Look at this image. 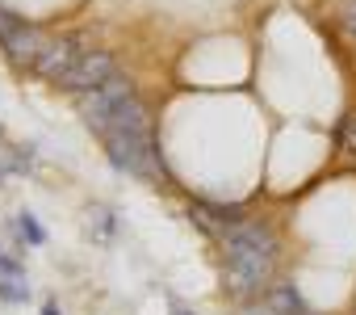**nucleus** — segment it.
<instances>
[{
  "label": "nucleus",
  "instance_id": "f257e3e1",
  "mask_svg": "<svg viewBox=\"0 0 356 315\" xmlns=\"http://www.w3.org/2000/svg\"><path fill=\"white\" fill-rule=\"evenodd\" d=\"M273 265H277V256H268V252H256V248H227V290L239 294V298L260 294V290L273 282Z\"/></svg>",
  "mask_w": 356,
  "mask_h": 315
},
{
  "label": "nucleus",
  "instance_id": "f03ea898",
  "mask_svg": "<svg viewBox=\"0 0 356 315\" xmlns=\"http://www.w3.org/2000/svg\"><path fill=\"white\" fill-rule=\"evenodd\" d=\"M105 155L118 173H130V177H143L151 181L155 177V139H143V135H109L105 139Z\"/></svg>",
  "mask_w": 356,
  "mask_h": 315
},
{
  "label": "nucleus",
  "instance_id": "7ed1b4c3",
  "mask_svg": "<svg viewBox=\"0 0 356 315\" xmlns=\"http://www.w3.org/2000/svg\"><path fill=\"white\" fill-rule=\"evenodd\" d=\"M47 43L51 38H42L34 26H26V22H17V17H9L5 9H0V47H5V55L17 68H34L38 55L47 51Z\"/></svg>",
  "mask_w": 356,
  "mask_h": 315
},
{
  "label": "nucleus",
  "instance_id": "20e7f679",
  "mask_svg": "<svg viewBox=\"0 0 356 315\" xmlns=\"http://www.w3.org/2000/svg\"><path fill=\"white\" fill-rule=\"evenodd\" d=\"M118 76V68H113V59L105 55V51H84L80 55V63L72 68V76L59 84V89H72V93H92V89H101L105 80H113Z\"/></svg>",
  "mask_w": 356,
  "mask_h": 315
},
{
  "label": "nucleus",
  "instance_id": "39448f33",
  "mask_svg": "<svg viewBox=\"0 0 356 315\" xmlns=\"http://www.w3.org/2000/svg\"><path fill=\"white\" fill-rule=\"evenodd\" d=\"M80 55H84V47H76L72 38H51V43H47V51L38 55L34 72H38V76H47L51 84H63V80L72 76V68L80 63Z\"/></svg>",
  "mask_w": 356,
  "mask_h": 315
},
{
  "label": "nucleus",
  "instance_id": "423d86ee",
  "mask_svg": "<svg viewBox=\"0 0 356 315\" xmlns=\"http://www.w3.org/2000/svg\"><path fill=\"white\" fill-rule=\"evenodd\" d=\"M134 93V84L126 80V76H113V80H105L101 89H92V93H80V114H84V122L88 126H97L118 101H126Z\"/></svg>",
  "mask_w": 356,
  "mask_h": 315
},
{
  "label": "nucleus",
  "instance_id": "0eeeda50",
  "mask_svg": "<svg viewBox=\"0 0 356 315\" xmlns=\"http://www.w3.org/2000/svg\"><path fill=\"white\" fill-rule=\"evenodd\" d=\"M222 244H227V248H256V252L277 256V236H273L264 223H235V227L222 231Z\"/></svg>",
  "mask_w": 356,
  "mask_h": 315
},
{
  "label": "nucleus",
  "instance_id": "6e6552de",
  "mask_svg": "<svg viewBox=\"0 0 356 315\" xmlns=\"http://www.w3.org/2000/svg\"><path fill=\"white\" fill-rule=\"evenodd\" d=\"M268 311L273 315H302V311H310L306 302H302V294H298V286H273V294H268Z\"/></svg>",
  "mask_w": 356,
  "mask_h": 315
},
{
  "label": "nucleus",
  "instance_id": "1a4fd4ad",
  "mask_svg": "<svg viewBox=\"0 0 356 315\" xmlns=\"http://www.w3.org/2000/svg\"><path fill=\"white\" fill-rule=\"evenodd\" d=\"M88 236L97 244L113 240V215H109V206H88Z\"/></svg>",
  "mask_w": 356,
  "mask_h": 315
},
{
  "label": "nucleus",
  "instance_id": "9d476101",
  "mask_svg": "<svg viewBox=\"0 0 356 315\" xmlns=\"http://www.w3.org/2000/svg\"><path fill=\"white\" fill-rule=\"evenodd\" d=\"M26 298H30L26 277H0V302H26Z\"/></svg>",
  "mask_w": 356,
  "mask_h": 315
},
{
  "label": "nucleus",
  "instance_id": "9b49d317",
  "mask_svg": "<svg viewBox=\"0 0 356 315\" xmlns=\"http://www.w3.org/2000/svg\"><path fill=\"white\" fill-rule=\"evenodd\" d=\"M17 231H22L30 244H47V231H42V223H38L30 210H26V215H17Z\"/></svg>",
  "mask_w": 356,
  "mask_h": 315
},
{
  "label": "nucleus",
  "instance_id": "f8f14e48",
  "mask_svg": "<svg viewBox=\"0 0 356 315\" xmlns=\"http://www.w3.org/2000/svg\"><path fill=\"white\" fill-rule=\"evenodd\" d=\"M339 147L356 155V114H348V118H343V126H339Z\"/></svg>",
  "mask_w": 356,
  "mask_h": 315
},
{
  "label": "nucleus",
  "instance_id": "ddd939ff",
  "mask_svg": "<svg viewBox=\"0 0 356 315\" xmlns=\"http://www.w3.org/2000/svg\"><path fill=\"white\" fill-rule=\"evenodd\" d=\"M0 277H26V273H22V265H17L13 256H5V252H0Z\"/></svg>",
  "mask_w": 356,
  "mask_h": 315
},
{
  "label": "nucleus",
  "instance_id": "4468645a",
  "mask_svg": "<svg viewBox=\"0 0 356 315\" xmlns=\"http://www.w3.org/2000/svg\"><path fill=\"white\" fill-rule=\"evenodd\" d=\"M343 26L356 34V0H348V5H343Z\"/></svg>",
  "mask_w": 356,
  "mask_h": 315
},
{
  "label": "nucleus",
  "instance_id": "2eb2a0df",
  "mask_svg": "<svg viewBox=\"0 0 356 315\" xmlns=\"http://www.w3.org/2000/svg\"><path fill=\"white\" fill-rule=\"evenodd\" d=\"M42 315H63V311H59V302H42Z\"/></svg>",
  "mask_w": 356,
  "mask_h": 315
},
{
  "label": "nucleus",
  "instance_id": "dca6fc26",
  "mask_svg": "<svg viewBox=\"0 0 356 315\" xmlns=\"http://www.w3.org/2000/svg\"><path fill=\"white\" fill-rule=\"evenodd\" d=\"M172 315H193V311H185V307H176V311H172Z\"/></svg>",
  "mask_w": 356,
  "mask_h": 315
},
{
  "label": "nucleus",
  "instance_id": "f3484780",
  "mask_svg": "<svg viewBox=\"0 0 356 315\" xmlns=\"http://www.w3.org/2000/svg\"><path fill=\"white\" fill-rule=\"evenodd\" d=\"M302 315H314V311H302Z\"/></svg>",
  "mask_w": 356,
  "mask_h": 315
}]
</instances>
